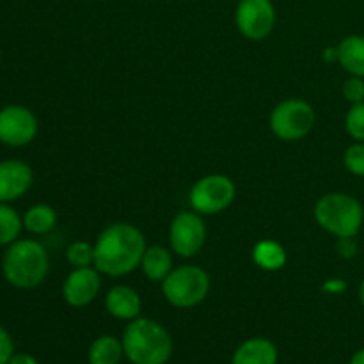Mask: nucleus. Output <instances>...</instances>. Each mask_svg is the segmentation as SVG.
<instances>
[{
  "label": "nucleus",
  "instance_id": "nucleus-1",
  "mask_svg": "<svg viewBox=\"0 0 364 364\" xmlns=\"http://www.w3.org/2000/svg\"><path fill=\"white\" fill-rule=\"evenodd\" d=\"M146 251L144 235L128 223L110 224L95 244V267L100 274L112 277L134 272Z\"/></svg>",
  "mask_w": 364,
  "mask_h": 364
},
{
  "label": "nucleus",
  "instance_id": "nucleus-2",
  "mask_svg": "<svg viewBox=\"0 0 364 364\" xmlns=\"http://www.w3.org/2000/svg\"><path fill=\"white\" fill-rule=\"evenodd\" d=\"M50 272V256L45 245L32 238H18L2 256V274L11 287L32 290L45 283Z\"/></svg>",
  "mask_w": 364,
  "mask_h": 364
},
{
  "label": "nucleus",
  "instance_id": "nucleus-3",
  "mask_svg": "<svg viewBox=\"0 0 364 364\" xmlns=\"http://www.w3.org/2000/svg\"><path fill=\"white\" fill-rule=\"evenodd\" d=\"M124 355L132 364H166L173 355V338L162 323L151 318L132 320L124 329Z\"/></svg>",
  "mask_w": 364,
  "mask_h": 364
},
{
  "label": "nucleus",
  "instance_id": "nucleus-4",
  "mask_svg": "<svg viewBox=\"0 0 364 364\" xmlns=\"http://www.w3.org/2000/svg\"><path fill=\"white\" fill-rule=\"evenodd\" d=\"M315 219L322 230L338 238H354L364 223L363 205L350 194L333 192L318 199Z\"/></svg>",
  "mask_w": 364,
  "mask_h": 364
},
{
  "label": "nucleus",
  "instance_id": "nucleus-5",
  "mask_svg": "<svg viewBox=\"0 0 364 364\" xmlns=\"http://www.w3.org/2000/svg\"><path fill=\"white\" fill-rule=\"evenodd\" d=\"M210 291V276L198 265L173 269L162 281V294L171 306L180 309L201 304Z\"/></svg>",
  "mask_w": 364,
  "mask_h": 364
},
{
  "label": "nucleus",
  "instance_id": "nucleus-6",
  "mask_svg": "<svg viewBox=\"0 0 364 364\" xmlns=\"http://www.w3.org/2000/svg\"><path fill=\"white\" fill-rule=\"evenodd\" d=\"M313 127H315V110L304 100H284L270 114V130L283 141H301L313 130Z\"/></svg>",
  "mask_w": 364,
  "mask_h": 364
},
{
  "label": "nucleus",
  "instance_id": "nucleus-7",
  "mask_svg": "<svg viewBox=\"0 0 364 364\" xmlns=\"http://www.w3.org/2000/svg\"><path fill=\"white\" fill-rule=\"evenodd\" d=\"M237 187L224 174H208L194 183L191 188V206L201 215H215L230 208Z\"/></svg>",
  "mask_w": 364,
  "mask_h": 364
},
{
  "label": "nucleus",
  "instance_id": "nucleus-8",
  "mask_svg": "<svg viewBox=\"0 0 364 364\" xmlns=\"http://www.w3.org/2000/svg\"><path fill=\"white\" fill-rule=\"evenodd\" d=\"M235 23L240 34L252 41L269 38L276 25L272 0H240L235 11Z\"/></svg>",
  "mask_w": 364,
  "mask_h": 364
},
{
  "label": "nucleus",
  "instance_id": "nucleus-9",
  "mask_svg": "<svg viewBox=\"0 0 364 364\" xmlns=\"http://www.w3.org/2000/svg\"><path fill=\"white\" fill-rule=\"evenodd\" d=\"M206 240V226L198 212H180L171 223L169 242L173 251L183 258H192L201 251Z\"/></svg>",
  "mask_w": 364,
  "mask_h": 364
},
{
  "label": "nucleus",
  "instance_id": "nucleus-10",
  "mask_svg": "<svg viewBox=\"0 0 364 364\" xmlns=\"http://www.w3.org/2000/svg\"><path fill=\"white\" fill-rule=\"evenodd\" d=\"M38 117L23 105H7L0 109V142L11 148L31 144L38 135Z\"/></svg>",
  "mask_w": 364,
  "mask_h": 364
},
{
  "label": "nucleus",
  "instance_id": "nucleus-11",
  "mask_svg": "<svg viewBox=\"0 0 364 364\" xmlns=\"http://www.w3.org/2000/svg\"><path fill=\"white\" fill-rule=\"evenodd\" d=\"M100 288H102V279L98 270L92 267L75 269L64 281L63 297L71 308H84L98 297Z\"/></svg>",
  "mask_w": 364,
  "mask_h": 364
},
{
  "label": "nucleus",
  "instance_id": "nucleus-12",
  "mask_svg": "<svg viewBox=\"0 0 364 364\" xmlns=\"http://www.w3.org/2000/svg\"><path fill=\"white\" fill-rule=\"evenodd\" d=\"M34 181L31 166L23 160H2L0 162V203H11L28 192Z\"/></svg>",
  "mask_w": 364,
  "mask_h": 364
},
{
  "label": "nucleus",
  "instance_id": "nucleus-13",
  "mask_svg": "<svg viewBox=\"0 0 364 364\" xmlns=\"http://www.w3.org/2000/svg\"><path fill=\"white\" fill-rule=\"evenodd\" d=\"M105 308L114 318L132 322L141 315L142 302L134 288L127 287V284H117V287L110 288L107 294Z\"/></svg>",
  "mask_w": 364,
  "mask_h": 364
},
{
  "label": "nucleus",
  "instance_id": "nucleus-14",
  "mask_svg": "<svg viewBox=\"0 0 364 364\" xmlns=\"http://www.w3.org/2000/svg\"><path fill=\"white\" fill-rule=\"evenodd\" d=\"M277 348L267 338H251L235 350L231 364H277Z\"/></svg>",
  "mask_w": 364,
  "mask_h": 364
},
{
  "label": "nucleus",
  "instance_id": "nucleus-15",
  "mask_svg": "<svg viewBox=\"0 0 364 364\" xmlns=\"http://www.w3.org/2000/svg\"><path fill=\"white\" fill-rule=\"evenodd\" d=\"M338 63L354 77L364 78V36H347L338 45Z\"/></svg>",
  "mask_w": 364,
  "mask_h": 364
},
{
  "label": "nucleus",
  "instance_id": "nucleus-16",
  "mask_svg": "<svg viewBox=\"0 0 364 364\" xmlns=\"http://www.w3.org/2000/svg\"><path fill=\"white\" fill-rule=\"evenodd\" d=\"M141 267L149 281L153 283L164 281L173 270V256H171L169 249L162 247V245H151V247H146Z\"/></svg>",
  "mask_w": 364,
  "mask_h": 364
},
{
  "label": "nucleus",
  "instance_id": "nucleus-17",
  "mask_svg": "<svg viewBox=\"0 0 364 364\" xmlns=\"http://www.w3.org/2000/svg\"><path fill=\"white\" fill-rule=\"evenodd\" d=\"M123 355V341L114 336L96 338L89 347V364H119Z\"/></svg>",
  "mask_w": 364,
  "mask_h": 364
},
{
  "label": "nucleus",
  "instance_id": "nucleus-18",
  "mask_svg": "<svg viewBox=\"0 0 364 364\" xmlns=\"http://www.w3.org/2000/svg\"><path fill=\"white\" fill-rule=\"evenodd\" d=\"M21 219H23L25 230L34 235H45L55 228L57 213L50 205L38 203V205L31 206Z\"/></svg>",
  "mask_w": 364,
  "mask_h": 364
},
{
  "label": "nucleus",
  "instance_id": "nucleus-19",
  "mask_svg": "<svg viewBox=\"0 0 364 364\" xmlns=\"http://www.w3.org/2000/svg\"><path fill=\"white\" fill-rule=\"evenodd\" d=\"M252 258L263 270H279L287 263V251L274 240H262L252 249Z\"/></svg>",
  "mask_w": 364,
  "mask_h": 364
},
{
  "label": "nucleus",
  "instance_id": "nucleus-20",
  "mask_svg": "<svg viewBox=\"0 0 364 364\" xmlns=\"http://www.w3.org/2000/svg\"><path fill=\"white\" fill-rule=\"evenodd\" d=\"M21 230H23V219L20 213L9 203H0V245H11L16 242Z\"/></svg>",
  "mask_w": 364,
  "mask_h": 364
},
{
  "label": "nucleus",
  "instance_id": "nucleus-21",
  "mask_svg": "<svg viewBox=\"0 0 364 364\" xmlns=\"http://www.w3.org/2000/svg\"><path fill=\"white\" fill-rule=\"evenodd\" d=\"M66 259L75 269L95 267V245L87 242H73L66 249Z\"/></svg>",
  "mask_w": 364,
  "mask_h": 364
},
{
  "label": "nucleus",
  "instance_id": "nucleus-22",
  "mask_svg": "<svg viewBox=\"0 0 364 364\" xmlns=\"http://www.w3.org/2000/svg\"><path fill=\"white\" fill-rule=\"evenodd\" d=\"M345 128L354 141L364 142V102L354 103L345 117Z\"/></svg>",
  "mask_w": 364,
  "mask_h": 364
},
{
  "label": "nucleus",
  "instance_id": "nucleus-23",
  "mask_svg": "<svg viewBox=\"0 0 364 364\" xmlns=\"http://www.w3.org/2000/svg\"><path fill=\"white\" fill-rule=\"evenodd\" d=\"M343 164L354 176H364V142L355 141L343 155Z\"/></svg>",
  "mask_w": 364,
  "mask_h": 364
},
{
  "label": "nucleus",
  "instance_id": "nucleus-24",
  "mask_svg": "<svg viewBox=\"0 0 364 364\" xmlns=\"http://www.w3.org/2000/svg\"><path fill=\"white\" fill-rule=\"evenodd\" d=\"M343 96L352 103V105H354V103L364 102L363 77H354V75H350V78H347L343 84Z\"/></svg>",
  "mask_w": 364,
  "mask_h": 364
},
{
  "label": "nucleus",
  "instance_id": "nucleus-25",
  "mask_svg": "<svg viewBox=\"0 0 364 364\" xmlns=\"http://www.w3.org/2000/svg\"><path fill=\"white\" fill-rule=\"evenodd\" d=\"M14 355V343L6 327L0 326V364H7Z\"/></svg>",
  "mask_w": 364,
  "mask_h": 364
},
{
  "label": "nucleus",
  "instance_id": "nucleus-26",
  "mask_svg": "<svg viewBox=\"0 0 364 364\" xmlns=\"http://www.w3.org/2000/svg\"><path fill=\"white\" fill-rule=\"evenodd\" d=\"M7 364H39L38 359L34 358V355L31 354H23V352H20V354H14L13 358L9 359V363Z\"/></svg>",
  "mask_w": 364,
  "mask_h": 364
},
{
  "label": "nucleus",
  "instance_id": "nucleus-27",
  "mask_svg": "<svg viewBox=\"0 0 364 364\" xmlns=\"http://www.w3.org/2000/svg\"><path fill=\"white\" fill-rule=\"evenodd\" d=\"M323 288H326L327 291H333V294H338V291H343L345 290V283L341 279H333V281H329V283H327Z\"/></svg>",
  "mask_w": 364,
  "mask_h": 364
},
{
  "label": "nucleus",
  "instance_id": "nucleus-28",
  "mask_svg": "<svg viewBox=\"0 0 364 364\" xmlns=\"http://www.w3.org/2000/svg\"><path fill=\"white\" fill-rule=\"evenodd\" d=\"M323 59L326 60H338V46L336 48H327L323 52Z\"/></svg>",
  "mask_w": 364,
  "mask_h": 364
},
{
  "label": "nucleus",
  "instance_id": "nucleus-29",
  "mask_svg": "<svg viewBox=\"0 0 364 364\" xmlns=\"http://www.w3.org/2000/svg\"><path fill=\"white\" fill-rule=\"evenodd\" d=\"M348 364H364V348L355 352V354L352 355L350 363H348Z\"/></svg>",
  "mask_w": 364,
  "mask_h": 364
},
{
  "label": "nucleus",
  "instance_id": "nucleus-30",
  "mask_svg": "<svg viewBox=\"0 0 364 364\" xmlns=\"http://www.w3.org/2000/svg\"><path fill=\"white\" fill-rule=\"evenodd\" d=\"M359 301H361V304L364 308V279L361 281V287H359Z\"/></svg>",
  "mask_w": 364,
  "mask_h": 364
}]
</instances>
